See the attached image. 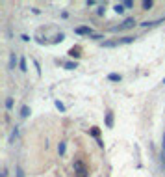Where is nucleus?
I'll list each match as a JSON object with an SVG mask.
<instances>
[{"label":"nucleus","mask_w":165,"mask_h":177,"mask_svg":"<svg viewBox=\"0 0 165 177\" xmlns=\"http://www.w3.org/2000/svg\"><path fill=\"white\" fill-rule=\"evenodd\" d=\"M74 32H76L78 36H84V34H89V36H91V34H93L89 26H78V28H74Z\"/></svg>","instance_id":"2"},{"label":"nucleus","mask_w":165,"mask_h":177,"mask_svg":"<svg viewBox=\"0 0 165 177\" xmlns=\"http://www.w3.org/2000/svg\"><path fill=\"white\" fill-rule=\"evenodd\" d=\"M106 127L108 129L113 127V112H112V110H108V112H106Z\"/></svg>","instance_id":"3"},{"label":"nucleus","mask_w":165,"mask_h":177,"mask_svg":"<svg viewBox=\"0 0 165 177\" xmlns=\"http://www.w3.org/2000/svg\"><path fill=\"white\" fill-rule=\"evenodd\" d=\"M63 39H65V36H63V34H60V36H56V39H54V41L58 43V41H63Z\"/></svg>","instance_id":"16"},{"label":"nucleus","mask_w":165,"mask_h":177,"mask_svg":"<svg viewBox=\"0 0 165 177\" xmlns=\"http://www.w3.org/2000/svg\"><path fill=\"white\" fill-rule=\"evenodd\" d=\"M132 6H134V4H132L130 0H126V2H124V8H132Z\"/></svg>","instance_id":"18"},{"label":"nucleus","mask_w":165,"mask_h":177,"mask_svg":"<svg viewBox=\"0 0 165 177\" xmlns=\"http://www.w3.org/2000/svg\"><path fill=\"white\" fill-rule=\"evenodd\" d=\"M163 149H165V136H163Z\"/></svg>","instance_id":"19"},{"label":"nucleus","mask_w":165,"mask_h":177,"mask_svg":"<svg viewBox=\"0 0 165 177\" xmlns=\"http://www.w3.org/2000/svg\"><path fill=\"white\" fill-rule=\"evenodd\" d=\"M20 116H23V117H28V116H30V108H28L26 105L20 108Z\"/></svg>","instance_id":"6"},{"label":"nucleus","mask_w":165,"mask_h":177,"mask_svg":"<svg viewBox=\"0 0 165 177\" xmlns=\"http://www.w3.org/2000/svg\"><path fill=\"white\" fill-rule=\"evenodd\" d=\"M121 79H123V76H121L119 73H109L108 75V80H112V82H119Z\"/></svg>","instance_id":"4"},{"label":"nucleus","mask_w":165,"mask_h":177,"mask_svg":"<svg viewBox=\"0 0 165 177\" xmlns=\"http://www.w3.org/2000/svg\"><path fill=\"white\" fill-rule=\"evenodd\" d=\"M134 24H136V21L130 17V19H126V21H124V23L121 24V26H115V28H112V32H119V30H123V28H132Z\"/></svg>","instance_id":"1"},{"label":"nucleus","mask_w":165,"mask_h":177,"mask_svg":"<svg viewBox=\"0 0 165 177\" xmlns=\"http://www.w3.org/2000/svg\"><path fill=\"white\" fill-rule=\"evenodd\" d=\"M161 84H165V79H163V82H161Z\"/></svg>","instance_id":"20"},{"label":"nucleus","mask_w":165,"mask_h":177,"mask_svg":"<svg viewBox=\"0 0 165 177\" xmlns=\"http://www.w3.org/2000/svg\"><path fill=\"white\" fill-rule=\"evenodd\" d=\"M152 8V2L150 0H147V2H143V9H150Z\"/></svg>","instance_id":"13"},{"label":"nucleus","mask_w":165,"mask_h":177,"mask_svg":"<svg viewBox=\"0 0 165 177\" xmlns=\"http://www.w3.org/2000/svg\"><path fill=\"white\" fill-rule=\"evenodd\" d=\"M19 67H20V71H26V58H20Z\"/></svg>","instance_id":"10"},{"label":"nucleus","mask_w":165,"mask_h":177,"mask_svg":"<svg viewBox=\"0 0 165 177\" xmlns=\"http://www.w3.org/2000/svg\"><path fill=\"white\" fill-rule=\"evenodd\" d=\"M56 108H58V110H61V112H63V110H65L63 103H60V101H56Z\"/></svg>","instance_id":"15"},{"label":"nucleus","mask_w":165,"mask_h":177,"mask_svg":"<svg viewBox=\"0 0 165 177\" xmlns=\"http://www.w3.org/2000/svg\"><path fill=\"white\" fill-rule=\"evenodd\" d=\"M78 52H80V49H78V47H76V49H71V50H69V56H72V58H78V56H80Z\"/></svg>","instance_id":"7"},{"label":"nucleus","mask_w":165,"mask_h":177,"mask_svg":"<svg viewBox=\"0 0 165 177\" xmlns=\"http://www.w3.org/2000/svg\"><path fill=\"white\" fill-rule=\"evenodd\" d=\"M58 153L61 155V157L65 155V142H60V143H58Z\"/></svg>","instance_id":"8"},{"label":"nucleus","mask_w":165,"mask_h":177,"mask_svg":"<svg viewBox=\"0 0 165 177\" xmlns=\"http://www.w3.org/2000/svg\"><path fill=\"white\" fill-rule=\"evenodd\" d=\"M15 63H17V56L11 54V56H9V69H15Z\"/></svg>","instance_id":"5"},{"label":"nucleus","mask_w":165,"mask_h":177,"mask_svg":"<svg viewBox=\"0 0 165 177\" xmlns=\"http://www.w3.org/2000/svg\"><path fill=\"white\" fill-rule=\"evenodd\" d=\"M115 11H117V13H123V11H124V4H117V6H115Z\"/></svg>","instance_id":"12"},{"label":"nucleus","mask_w":165,"mask_h":177,"mask_svg":"<svg viewBox=\"0 0 165 177\" xmlns=\"http://www.w3.org/2000/svg\"><path fill=\"white\" fill-rule=\"evenodd\" d=\"M6 108H8V110H9V108H13V99H11V97H8V99H6Z\"/></svg>","instance_id":"11"},{"label":"nucleus","mask_w":165,"mask_h":177,"mask_svg":"<svg viewBox=\"0 0 165 177\" xmlns=\"http://www.w3.org/2000/svg\"><path fill=\"white\" fill-rule=\"evenodd\" d=\"M91 134H93V136H98V134H100V130H98V127H93V129H91Z\"/></svg>","instance_id":"14"},{"label":"nucleus","mask_w":165,"mask_h":177,"mask_svg":"<svg viewBox=\"0 0 165 177\" xmlns=\"http://www.w3.org/2000/svg\"><path fill=\"white\" fill-rule=\"evenodd\" d=\"M78 65H76V62H67L65 63V69H76Z\"/></svg>","instance_id":"9"},{"label":"nucleus","mask_w":165,"mask_h":177,"mask_svg":"<svg viewBox=\"0 0 165 177\" xmlns=\"http://www.w3.org/2000/svg\"><path fill=\"white\" fill-rule=\"evenodd\" d=\"M96 13H98V15H102V13H104V6L98 8V9H96Z\"/></svg>","instance_id":"17"}]
</instances>
